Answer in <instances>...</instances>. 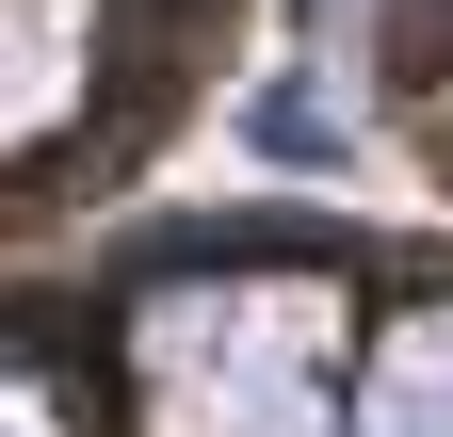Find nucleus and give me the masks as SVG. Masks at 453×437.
Instances as JSON below:
<instances>
[{
	"mask_svg": "<svg viewBox=\"0 0 453 437\" xmlns=\"http://www.w3.org/2000/svg\"><path fill=\"white\" fill-rule=\"evenodd\" d=\"M0 437H453V243L308 195L146 211L0 292Z\"/></svg>",
	"mask_w": 453,
	"mask_h": 437,
	"instance_id": "f257e3e1",
	"label": "nucleus"
}]
</instances>
